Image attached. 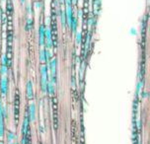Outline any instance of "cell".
Masks as SVG:
<instances>
[{"instance_id":"6","label":"cell","mask_w":150,"mask_h":144,"mask_svg":"<svg viewBox=\"0 0 150 144\" xmlns=\"http://www.w3.org/2000/svg\"><path fill=\"white\" fill-rule=\"evenodd\" d=\"M0 89H1V94L3 96H6L8 91V81L6 77H2L1 82H0Z\"/></svg>"},{"instance_id":"5","label":"cell","mask_w":150,"mask_h":144,"mask_svg":"<svg viewBox=\"0 0 150 144\" xmlns=\"http://www.w3.org/2000/svg\"><path fill=\"white\" fill-rule=\"evenodd\" d=\"M39 41L40 46H44L45 44V27L44 24H41L39 28Z\"/></svg>"},{"instance_id":"8","label":"cell","mask_w":150,"mask_h":144,"mask_svg":"<svg viewBox=\"0 0 150 144\" xmlns=\"http://www.w3.org/2000/svg\"><path fill=\"white\" fill-rule=\"evenodd\" d=\"M29 116H30L31 121H35V114H36V107H35L34 104H32L30 106V109H29Z\"/></svg>"},{"instance_id":"10","label":"cell","mask_w":150,"mask_h":144,"mask_svg":"<svg viewBox=\"0 0 150 144\" xmlns=\"http://www.w3.org/2000/svg\"><path fill=\"white\" fill-rule=\"evenodd\" d=\"M70 27H71V29H72V31L75 32V30H76V27H77V20H76V18H72V20H71V23H70Z\"/></svg>"},{"instance_id":"1","label":"cell","mask_w":150,"mask_h":144,"mask_svg":"<svg viewBox=\"0 0 150 144\" xmlns=\"http://www.w3.org/2000/svg\"><path fill=\"white\" fill-rule=\"evenodd\" d=\"M52 118H53V128L57 130L58 128V100L55 95H52Z\"/></svg>"},{"instance_id":"16","label":"cell","mask_w":150,"mask_h":144,"mask_svg":"<svg viewBox=\"0 0 150 144\" xmlns=\"http://www.w3.org/2000/svg\"><path fill=\"white\" fill-rule=\"evenodd\" d=\"M2 10H1V8H0V21H1V17H2Z\"/></svg>"},{"instance_id":"9","label":"cell","mask_w":150,"mask_h":144,"mask_svg":"<svg viewBox=\"0 0 150 144\" xmlns=\"http://www.w3.org/2000/svg\"><path fill=\"white\" fill-rule=\"evenodd\" d=\"M32 28H33V20L29 18L26 22V31H30L32 30Z\"/></svg>"},{"instance_id":"4","label":"cell","mask_w":150,"mask_h":144,"mask_svg":"<svg viewBox=\"0 0 150 144\" xmlns=\"http://www.w3.org/2000/svg\"><path fill=\"white\" fill-rule=\"evenodd\" d=\"M50 81L55 83L56 82V59L53 58L50 61Z\"/></svg>"},{"instance_id":"11","label":"cell","mask_w":150,"mask_h":144,"mask_svg":"<svg viewBox=\"0 0 150 144\" xmlns=\"http://www.w3.org/2000/svg\"><path fill=\"white\" fill-rule=\"evenodd\" d=\"M40 57H41L42 61H45V60H47V50L42 49L41 52H40Z\"/></svg>"},{"instance_id":"3","label":"cell","mask_w":150,"mask_h":144,"mask_svg":"<svg viewBox=\"0 0 150 144\" xmlns=\"http://www.w3.org/2000/svg\"><path fill=\"white\" fill-rule=\"evenodd\" d=\"M41 82L42 92H47V68L45 65L41 67Z\"/></svg>"},{"instance_id":"2","label":"cell","mask_w":150,"mask_h":144,"mask_svg":"<svg viewBox=\"0 0 150 144\" xmlns=\"http://www.w3.org/2000/svg\"><path fill=\"white\" fill-rule=\"evenodd\" d=\"M20 105H21L20 93H19L18 90H16L14 96V121L16 125H18L19 116H20Z\"/></svg>"},{"instance_id":"7","label":"cell","mask_w":150,"mask_h":144,"mask_svg":"<svg viewBox=\"0 0 150 144\" xmlns=\"http://www.w3.org/2000/svg\"><path fill=\"white\" fill-rule=\"evenodd\" d=\"M34 97V91H33V85H32V82L29 81L27 83V98L29 100H32Z\"/></svg>"},{"instance_id":"17","label":"cell","mask_w":150,"mask_h":144,"mask_svg":"<svg viewBox=\"0 0 150 144\" xmlns=\"http://www.w3.org/2000/svg\"><path fill=\"white\" fill-rule=\"evenodd\" d=\"M2 112V106H1V102H0V113Z\"/></svg>"},{"instance_id":"13","label":"cell","mask_w":150,"mask_h":144,"mask_svg":"<svg viewBox=\"0 0 150 144\" xmlns=\"http://www.w3.org/2000/svg\"><path fill=\"white\" fill-rule=\"evenodd\" d=\"M42 6V1H36L35 2V7L38 8V9H40Z\"/></svg>"},{"instance_id":"15","label":"cell","mask_w":150,"mask_h":144,"mask_svg":"<svg viewBox=\"0 0 150 144\" xmlns=\"http://www.w3.org/2000/svg\"><path fill=\"white\" fill-rule=\"evenodd\" d=\"M27 1H28V0H20V3L21 4H26Z\"/></svg>"},{"instance_id":"12","label":"cell","mask_w":150,"mask_h":144,"mask_svg":"<svg viewBox=\"0 0 150 144\" xmlns=\"http://www.w3.org/2000/svg\"><path fill=\"white\" fill-rule=\"evenodd\" d=\"M26 10L28 14H32V5L30 3H28L26 5Z\"/></svg>"},{"instance_id":"14","label":"cell","mask_w":150,"mask_h":144,"mask_svg":"<svg viewBox=\"0 0 150 144\" xmlns=\"http://www.w3.org/2000/svg\"><path fill=\"white\" fill-rule=\"evenodd\" d=\"M13 139V133L11 131L8 132V140H9V142H11V140Z\"/></svg>"},{"instance_id":"18","label":"cell","mask_w":150,"mask_h":144,"mask_svg":"<svg viewBox=\"0 0 150 144\" xmlns=\"http://www.w3.org/2000/svg\"><path fill=\"white\" fill-rule=\"evenodd\" d=\"M2 1H4V0H2Z\"/></svg>"}]
</instances>
